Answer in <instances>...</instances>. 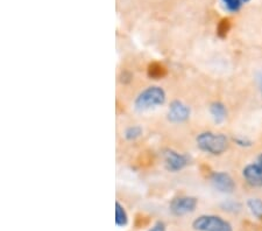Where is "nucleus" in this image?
Returning a JSON list of instances; mask_svg holds the SVG:
<instances>
[{
    "label": "nucleus",
    "instance_id": "obj_1",
    "mask_svg": "<svg viewBox=\"0 0 262 231\" xmlns=\"http://www.w3.org/2000/svg\"><path fill=\"white\" fill-rule=\"evenodd\" d=\"M196 145L203 153L212 155V157H219L229 150L230 141L224 133L204 131L196 137Z\"/></svg>",
    "mask_w": 262,
    "mask_h": 231
},
{
    "label": "nucleus",
    "instance_id": "obj_2",
    "mask_svg": "<svg viewBox=\"0 0 262 231\" xmlns=\"http://www.w3.org/2000/svg\"><path fill=\"white\" fill-rule=\"evenodd\" d=\"M167 102V92L161 86H148L134 99L135 110L143 112L162 107Z\"/></svg>",
    "mask_w": 262,
    "mask_h": 231
},
{
    "label": "nucleus",
    "instance_id": "obj_3",
    "mask_svg": "<svg viewBox=\"0 0 262 231\" xmlns=\"http://www.w3.org/2000/svg\"><path fill=\"white\" fill-rule=\"evenodd\" d=\"M195 231H233L229 221L218 215H201L192 222Z\"/></svg>",
    "mask_w": 262,
    "mask_h": 231
},
{
    "label": "nucleus",
    "instance_id": "obj_4",
    "mask_svg": "<svg viewBox=\"0 0 262 231\" xmlns=\"http://www.w3.org/2000/svg\"><path fill=\"white\" fill-rule=\"evenodd\" d=\"M164 168L170 173H179L190 165V157L172 149H166L162 153Z\"/></svg>",
    "mask_w": 262,
    "mask_h": 231
},
{
    "label": "nucleus",
    "instance_id": "obj_5",
    "mask_svg": "<svg viewBox=\"0 0 262 231\" xmlns=\"http://www.w3.org/2000/svg\"><path fill=\"white\" fill-rule=\"evenodd\" d=\"M242 174L249 187L262 188V153L257 155L254 161L247 163L243 168Z\"/></svg>",
    "mask_w": 262,
    "mask_h": 231
},
{
    "label": "nucleus",
    "instance_id": "obj_6",
    "mask_svg": "<svg viewBox=\"0 0 262 231\" xmlns=\"http://www.w3.org/2000/svg\"><path fill=\"white\" fill-rule=\"evenodd\" d=\"M198 205V200L193 196H176L169 203V210L174 216L181 217L193 213Z\"/></svg>",
    "mask_w": 262,
    "mask_h": 231
},
{
    "label": "nucleus",
    "instance_id": "obj_7",
    "mask_svg": "<svg viewBox=\"0 0 262 231\" xmlns=\"http://www.w3.org/2000/svg\"><path fill=\"white\" fill-rule=\"evenodd\" d=\"M190 116H191V109L187 103L180 99H174L169 104L167 119L171 124H183L189 120Z\"/></svg>",
    "mask_w": 262,
    "mask_h": 231
},
{
    "label": "nucleus",
    "instance_id": "obj_8",
    "mask_svg": "<svg viewBox=\"0 0 262 231\" xmlns=\"http://www.w3.org/2000/svg\"><path fill=\"white\" fill-rule=\"evenodd\" d=\"M210 182L215 191L224 193V194H232L236 188L234 179L227 172L224 171L211 173Z\"/></svg>",
    "mask_w": 262,
    "mask_h": 231
},
{
    "label": "nucleus",
    "instance_id": "obj_9",
    "mask_svg": "<svg viewBox=\"0 0 262 231\" xmlns=\"http://www.w3.org/2000/svg\"><path fill=\"white\" fill-rule=\"evenodd\" d=\"M211 118L213 119L215 124H222L227 118V109L225 104L222 102H213L210 104L209 108Z\"/></svg>",
    "mask_w": 262,
    "mask_h": 231
},
{
    "label": "nucleus",
    "instance_id": "obj_10",
    "mask_svg": "<svg viewBox=\"0 0 262 231\" xmlns=\"http://www.w3.org/2000/svg\"><path fill=\"white\" fill-rule=\"evenodd\" d=\"M116 223L118 226H126L128 223V214L119 201L116 202Z\"/></svg>",
    "mask_w": 262,
    "mask_h": 231
},
{
    "label": "nucleus",
    "instance_id": "obj_11",
    "mask_svg": "<svg viewBox=\"0 0 262 231\" xmlns=\"http://www.w3.org/2000/svg\"><path fill=\"white\" fill-rule=\"evenodd\" d=\"M142 134H143V130L141 126L130 125L125 130L124 137L127 141H135V140H138L139 138H141Z\"/></svg>",
    "mask_w": 262,
    "mask_h": 231
},
{
    "label": "nucleus",
    "instance_id": "obj_12",
    "mask_svg": "<svg viewBox=\"0 0 262 231\" xmlns=\"http://www.w3.org/2000/svg\"><path fill=\"white\" fill-rule=\"evenodd\" d=\"M247 207L249 212L252 213L253 216H255L259 220H262V200L253 197V199H248Z\"/></svg>",
    "mask_w": 262,
    "mask_h": 231
},
{
    "label": "nucleus",
    "instance_id": "obj_13",
    "mask_svg": "<svg viewBox=\"0 0 262 231\" xmlns=\"http://www.w3.org/2000/svg\"><path fill=\"white\" fill-rule=\"evenodd\" d=\"M249 0H222L224 8L231 12V13H235V12L242 10L245 4H247Z\"/></svg>",
    "mask_w": 262,
    "mask_h": 231
},
{
    "label": "nucleus",
    "instance_id": "obj_14",
    "mask_svg": "<svg viewBox=\"0 0 262 231\" xmlns=\"http://www.w3.org/2000/svg\"><path fill=\"white\" fill-rule=\"evenodd\" d=\"M230 29V21L227 19H223L221 24L218 25V34L221 36H225Z\"/></svg>",
    "mask_w": 262,
    "mask_h": 231
},
{
    "label": "nucleus",
    "instance_id": "obj_15",
    "mask_svg": "<svg viewBox=\"0 0 262 231\" xmlns=\"http://www.w3.org/2000/svg\"><path fill=\"white\" fill-rule=\"evenodd\" d=\"M233 140L236 145L242 146V147H251L253 145L252 140H249V139H247V138H244V137H236Z\"/></svg>",
    "mask_w": 262,
    "mask_h": 231
},
{
    "label": "nucleus",
    "instance_id": "obj_16",
    "mask_svg": "<svg viewBox=\"0 0 262 231\" xmlns=\"http://www.w3.org/2000/svg\"><path fill=\"white\" fill-rule=\"evenodd\" d=\"M167 225L163 221H158L148 231H166Z\"/></svg>",
    "mask_w": 262,
    "mask_h": 231
},
{
    "label": "nucleus",
    "instance_id": "obj_17",
    "mask_svg": "<svg viewBox=\"0 0 262 231\" xmlns=\"http://www.w3.org/2000/svg\"><path fill=\"white\" fill-rule=\"evenodd\" d=\"M256 82H257V87H259V90L262 94V71H260L256 76Z\"/></svg>",
    "mask_w": 262,
    "mask_h": 231
}]
</instances>
